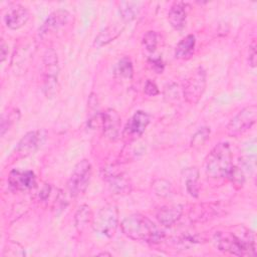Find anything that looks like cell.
<instances>
[{"label":"cell","mask_w":257,"mask_h":257,"mask_svg":"<svg viewBox=\"0 0 257 257\" xmlns=\"http://www.w3.org/2000/svg\"><path fill=\"white\" fill-rule=\"evenodd\" d=\"M218 250L236 256H255L256 246L253 232L244 226H235L231 231H218L214 235Z\"/></svg>","instance_id":"obj_1"},{"label":"cell","mask_w":257,"mask_h":257,"mask_svg":"<svg viewBox=\"0 0 257 257\" xmlns=\"http://www.w3.org/2000/svg\"><path fill=\"white\" fill-rule=\"evenodd\" d=\"M120 228L126 237L135 241L158 244L165 239V232L142 214L128 215L121 221Z\"/></svg>","instance_id":"obj_2"},{"label":"cell","mask_w":257,"mask_h":257,"mask_svg":"<svg viewBox=\"0 0 257 257\" xmlns=\"http://www.w3.org/2000/svg\"><path fill=\"white\" fill-rule=\"evenodd\" d=\"M233 167L231 148L228 143H219L205 160L206 175L213 179L227 178Z\"/></svg>","instance_id":"obj_3"},{"label":"cell","mask_w":257,"mask_h":257,"mask_svg":"<svg viewBox=\"0 0 257 257\" xmlns=\"http://www.w3.org/2000/svg\"><path fill=\"white\" fill-rule=\"evenodd\" d=\"M91 174L92 168L88 160H81L75 165L66 184L70 196L79 197L85 193Z\"/></svg>","instance_id":"obj_4"},{"label":"cell","mask_w":257,"mask_h":257,"mask_svg":"<svg viewBox=\"0 0 257 257\" xmlns=\"http://www.w3.org/2000/svg\"><path fill=\"white\" fill-rule=\"evenodd\" d=\"M43 63V85L42 89L47 97H51L55 93L58 79V57L54 49L48 48L45 50L42 58Z\"/></svg>","instance_id":"obj_5"},{"label":"cell","mask_w":257,"mask_h":257,"mask_svg":"<svg viewBox=\"0 0 257 257\" xmlns=\"http://www.w3.org/2000/svg\"><path fill=\"white\" fill-rule=\"evenodd\" d=\"M91 226L98 234L110 238L114 235L118 226V211L114 205L108 204L102 207L95 216Z\"/></svg>","instance_id":"obj_6"},{"label":"cell","mask_w":257,"mask_h":257,"mask_svg":"<svg viewBox=\"0 0 257 257\" xmlns=\"http://www.w3.org/2000/svg\"><path fill=\"white\" fill-rule=\"evenodd\" d=\"M207 84L206 70L203 66H198L185 79L183 84V95L190 104H196L201 99Z\"/></svg>","instance_id":"obj_7"},{"label":"cell","mask_w":257,"mask_h":257,"mask_svg":"<svg viewBox=\"0 0 257 257\" xmlns=\"http://www.w3.org/2000/svg\"><path fill=\"white\" fill-rule=\"evenodd\" d=\"M257 119V106L250 104L243 107L231 118L226 126V133L230 137H238L250 130Z\"/></svg>","instance_id":"obj_8"},{"label":"cell","mask_w":257,"mask_h":257,"mask_svg":"<svg viewBox=\"0 0 257 257\" xmlns=\"http://www.w3.org/2000/svg\"><path fill=\"white\" fill-rule=\"evenodd\" d=\"M151 121V116L144 110H137L125 123L121 137L126 143L136 141L145 133Z\"/></svg>","instance_id":"obj_9"},{"label":"cell","mask_w":257,"mask_h":257,"mask_svg":"<svg viewBox=\"0 0 257 257\" xmlns=\"http://www.w3.org/2000/svg\"><path fill=\"white\" fill-rule=\"evenodd\" d=\"M96 126H100L102 128L103 135L111 140L115 141L119 136L120 128V116L119 114L112 108H108L103 112H98L95 115Z\"/></svg>","instance_id":"obj_10"},{"label":"cell","mask_w":257,"mask_h":257,"mask_svg":"<svg viewBox=\"0 0 257 257\" xmlns=\"http://www.w3.org/2000/svg\"><path fill=\"white\" fill-rule=\"evenodd\" d=\"M46 133L43 130L31 131L25 134L19 141L15 153L19 157H27L34 154L45 142Z\"/></svg>","instance_id":"obj_11"},{"label":"cell","mask_w":257,"mask_h":257,"mask_svg":"<svg viewBox=\"0 0 257 257\" xmlns=\"http://www.w3.org/2000/svg\"><path fill=\"white\" fill-rule=\"evenodd\" d=\"M9 186L16 191H26L32 189L36 184V178L30 170H12L8 175Z\"/></svg>","instance_id":"obj_12"},{"label":"cell","mask_w":257,"mask_h":257,"mask_svg":"<svg viewBox=\"0 0 257 257\" xmlns=\"http://www.w3.org/2000/svg\"><path fill=\"white\" fill-rule=\"evenodd\" d=\"M29 19V11L20 4H13L8 7L4 21L9 29L16 30L24 26Z\"/></svg>","instance_id":"obj_13"},{"label":"cell","mask_w":257,"mask_h":257,"mask_svg":"<svg viewBox=\"0 0 257 257\" xmlns=\"http://www.w3.org/2000/svg\"><path fill=\"white\" fill-rule=\"evenodd\" d=\"M69 18V13L66 10H56L53 11L48 15V17L45 19L41 27L39 28V34L43 35L48 32L54 31L59 29L60 27L64 26Z\"/></svg>","instance_id":"obj_14"},{"label":"cell","mask_w":257,"mask_h":257,"mask_svg":"<svg viewBox=\"0 0 257 257\" xmlns=\"http://www.w3.org/2000/svg\"><path fill=\"white\" fill-rule=\"evenodd\" d=\"M183 214V206L181 205H170L163 206L157 212V220L165 227L174 225Z\"/></svg>","instance_id":"obj_15"},{"label":"cell","mask_w":257,"mask_h":257,"mask_svg":"<svg viewBox=\"0 0 257 257\" xmlns=\"http://www.w3.org/2000/svg\"><path fill=\"white\" fill-rule=\"evenodd\" d=\"M186 4L183 2H174L168 13V21L171 26L177 30L183 29L186 24Z\"/></svg>","instance_id":"obj_16"},{"label":"cell","mask_w":257,"mask_h":257,"mask_svg":"<svg viewBox=\"0 0 257 257\" xmlns=\"http://www.w3.org/2000/svg\"><path fill=\"white\" fill-rule=\"evenodd\" d=\"M196 46V38L193 34H189L185 36L176 46L175 49V57L178 59H189L192 57L195 51Z\"/></svg>","instance_id":"obj_17"},{"label":"cell","mask_w":257,"mask_h":257,"mask_svg":"<svg viewBox=\"0 0 257 257\" xmlns=\"http://www.w3.org/2000/svg\"><path fill=\"white\" fill-rule=\"evenodd\" d=\"M106 180L108 182V185L110 189L115 193V194H124L131 192V183L130 180L120 173H113V174H108L106 176Z\"/></svg>","instance_id":"obj_18"},{"label":"cell","mask_w":257,"mask_h":257,"mask_svg":"<svg viewBox=\"0 0 257 257\" xmlns=\"http://www.w3.org/2000/svg\"><path fill=\"white\" fill-rule=\"evenodd\" d=\"M185 186L187 192L192 196L197 198L199 196V171L197 168H187L183 171Z\"/></svg>","instance_id":"obj_19"},{"label":"cell","mask_w":257,"mask_h":257,"mask_svg":"<svg viewBox=\"0 0 257 257\" xmlns=\"http://www.w3.org/2000/svg\"><path fill=\"white\" fill-rule=\"evenodd\" d=\"M92 220L93 214L87 205H81L78 207L74 215V225L79 232H82L88 224H91Z\"/></svg>","instance_id":"obj_20"},{"label":"cell","mask_w":257,"mask_h":257,"mask_svg":"<svg viewBox=\"0 0 257 257\" xmlns=\"http://www.w3.org/2000/svg\"><path fill=\"white\" fill-rule=\"evenodd\" d=\"M114 76L121 80H131L134 74L133 62L127 56L121 57L114 66Z\"/></svg>","instance_id":"obj_21"},{"label":"cell","mask_w":257,"mask_h":257,"mask_svg":"<svg viewBox=\"0 0 257 257\" xmlns=\"http://www.w3.org/2000/svg\"><path fill=\"white\" fill-rule=\"evenodd\" d=\"M140 3L139 2H131V1H122L119 3L118 10L121 18L124 21H132L137 17L140 12Z\"/></svg>","instance_id":"obj_22"},{"label":"cell","mask_w":257,"mask_h":257,"mask_svg":"<svg viewBox=\"0 0 257 257\" xmlns=\"http://www.w3.org/2000/svg\"><path fill=\"white\" fill-rule=\"evenodd\" d=\"M120 29L119 28H115V27H107L104 30H102L96 37L94 40V45L96 46H103L105 44H107L108 42H110L111 40H113L114 38H116L118 36V34L120 33Z\"/></svg>","instance_id":"obj_23"},{"label":"cell","mask_w":257,"mask_h":257,"mask_svg":"<svg viewBox=\"0 0 257 257\" xmlns=\"http://www.w3.org/2000/svg\"><path fill=\"white\" fill-rule=\"evenodd\" d=\"M210 127L208 126H202L200 127L192 137L191 140V147L192 148H200L202 147L210 138Z\"/></svg>","instance_id":"obj_24"},{"label":"cell","mask_w":257,"mask_h":257,"mask_svg":"<svg viewBox=\"0 0 257 257\" xmlns=\"http://www.w3.org/2000/svg\"><path fill=\"white\" fill-rule=\"evenodd\" d=\"M20 112L17 108H13L7 114H3L1 118V136L9 130V127L19 119Z\"/></svg>","instance_id":"obj_25"},{"label":"cell","mask_w":257,"mask_h":257,"mask_svg":"<svg viewBox=\"0 0 257 257\" xmlns=\"http://www.w3.org/2000/svg\"><path fill=\"white\" fill-rule=\"evenodd\" d=\"M143 44L150 52H154L158 44V36L155 31H148L143 37Z\"/></svg>","instance_id":"obj_26"},{"label":"cell","mask_w":257,"mask_h":257,"mask_svg":"<svg viewBox=\"0 0 257 257\" xmlns=\"http://www.w3.org/2000/svg\"><path fill=\"white\" fill-rule=\"evenodd\" d=\"M153 188H154L156 194L161 197H167V196H169V194L171 192V184L168 181L163 180V179L156 180L154 182Z\"/></svg>","instance_id":"obj_27"},{"label":"cell","mask_w":257,"mask_h":257,"mask_svg":"<svg viewBox=\"0 0 257 257\" xmlns=\"http://www.w3.org/2000/svg\"><path fill=\"white\" fill-rule=\"evenodd\" d=\"M227 178L232 182L233 185H235V186L238 185L239 187H242L245 182V176L243 174V171L234 165H233Z\"/></svg>","instance_id":"obj_28"},{"label":"cell","mask_w":257,"mask_h":257,"mask_svg":"<svg viewBox=\"0 0 257 257\" xmlns=\"http://www.w3.org/2000/svg\"><path fill=\"white\" fill-rule=\"evenodd\" d=\"M144 92L147 94V95H150V96H155V95H158L160 90L157 86V84L152 81V80H147L146 83H145V86H144Z\"/></svg>","instance_id":"obj_29"},{"label":"cell","mask_w":257,"mask_h":257,"mask_svg":"<svg viewBox=\"0 0 257 257\" xmlns=\"http://www.w3.org/2000/svg\"><path fill=\"white\" fill-rule=\"evenodd\" d=\"M248 61H249V64H250L252 67H255V66H256V46H255V43H252V44L249 46Z\"/></svg>","instance_id":"obj_30"},{"label":"cell","mask_w":257,"mask_h":257,"mask_svg":"<svg viewBox=\"0 0 257 257\" xmlns=\"http://www.w3.org/2000/svg\"><path fill=\"white\" fill-rule=\"evenodd\" d=\"M150 63L152 64L153 68H154L158 73H162L163 68H164V65H163V62H162V59H161V58H153V59H150Z\"/></svg>","instance_id":"obj_31"},{"label":"cell","mask_w":257,"mask_h":257,"mask_svg":"<svg viewBox=\"0 0 257 257\" xmlns=\"http://www.w3.org/2000/svg\"><path fill=\"white\" fill-rule=\"evenodd\" d=\"M7 55H8V45L4 41H2L0 46V60L3 62Z\"/></svg>","instance_id":"obj_32"},{"label":"cell","mask_w":257,"mask_h":257,"mask_svg":"<svg viewBox=\"0 0 257 257\" xmlns=\"http://www.w3.org/2000/svg\"><path fill=\"white\" fill-rule=\"evenodd\" d=\"M99 255H108V256H109L110 254H109V253H100Z\"/></svg>","instance_id":"obj_33"}]
</instances>
